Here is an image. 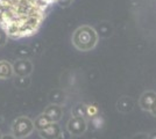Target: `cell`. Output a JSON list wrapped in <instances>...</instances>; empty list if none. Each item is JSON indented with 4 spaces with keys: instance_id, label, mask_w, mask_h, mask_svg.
<instances>
[{
    "instance_id": "19",
    "label": "cell",
    "mask_w": 156,
    "mask_h": 139,
    "mask_svg": "<svg viewBox=\"0 0 156 139\" xmlns=\"http://www.w3.org/2000/svg\"><path fill=\"white\" fill-rule=\"evenodd\" d=\"M1 137H2V133H1V131H0V139H1Z\"/></svg>"
},
{
    "instance_id": "4",
    "label": "cell",
    "mask_w": 156,
    "mask_h": 139,
    "mask_svg": "<svg viewBox=\"0 0 156 139\" xmlns=\"http://www.w3.org/2000/svg\"><path fill=\"white\" fill-rule=\"evenodd\" d=\"M14 73L20 78H26L33 72V64L28 59H19L15 60L13 64Z\"/></svg>"
},
{
    "instance_id": "14",
    "label": "cell",
    "mask_w": 156,
    "mask_h": 139,
    "mask_svg": "<svg viewBox=\"0 0 156 139\" xmlns=\"http://www.w3.org/2000/svg\"><path fill=\"white\" fill-rule=\"evenodd\" d=\"M132 139H148V134H146V133H139V134L133 136Z\"/></svg>"
},
{
    "instance_id": "8",
    "label": "cell",
    "mask_w": 156,
    "mask_h": 139,
    "mask_svg": "<svg viewBox=\"0 0 156 139\" xmlns=\"http://www.w3.org/2000/svg\"><path fill=\"white\" fill-rule=\"evenodd\" d=\"M13 74V65L7 60H0V79H9Z\"/></svg>"
},
{
    "instance_id": "2",
    "label": "cell",
    "mask_w": 156,
    "mask_h": 139,
    "mask_svg": "<svg viewBox=\"0 0 156 139\" xmlns=\"http://www.w3.org/2000/svg\"><path fill=\"white\" fill-rule=\"evenodd\" d=\"M34 130V122L26 116H20L12 124V134L16 139L28 137Z\"/></svg>"
},
{
    "instance_id": "6",
    "label": "cell",
    "mask_w": 156,
    "mask_h": 139,
    "mask_svg": "<svg viewBox=\"0 0 156 139\" xmlns=\"http://www.w3.org/2000/svg\"><path fill=\"white\" fill-rule=\"evenodd\" d=\"M156 102V93L154 92H146L142 94L141 99H140V107L143 110L150 111V109L153 108L154 103Z\"/></svg>"
},
{
    "instance_id": "12",
    "label": "cell",
    "mask_w": 156,
    "mask_h": 139,
    "mask_svg": "<svg viewBox=\"0 0 156 139\" xmlns=\"http://www.w3.org/2000/svg\"><path fill=\"white\" fill-rule=\"evenodd\" d=\"M7 37H8V35H7L6 30L0 26V48L4 46L7 43Z\"/></svg>"
},
{
    "instance_id": "5",
    "label": "cell",
    "mask_w": 156,
    "mask_h": 139,
    "mask_svg": "<svg viewBox=\"0 0 156 139\" xmlns=\"http://www.w3.org/2000/svg\"><path fill=\"white\" fill-rule=\"evenodd\" d=\"M39 132L40 136L43 139H57L61 134V129H59V126L57 125L56 122H52L47 127H44L43 130H41Z\"/></svg>"
},
{
    "instance_id": "7",
    "label": "cell",
    "mask_w": 156,
    "mask_h": 139,
    "mask_svg": "<svg viewBox=\"0 0 156 139\" xmlns=\"http://www.w3.org/2000/svg\"><path fill=\"white\" fill-rule=\"evenodd\" d=\"M44 114L51 119L52 122L57 123L59 119L62 118V116H63V109L58 104H49L44 109Z\"/></svg>"
},
{
    "instance_id": "1",
    "label": "cell",
    "mask_w": 156,
    "mask_h": 139,
    "mask_svg": "<svg viewBox=\"0 0 156 139\" xmlns=\"http://www.w3.org/2000/svg\"><path fill=\"white\" fill-rule=\"evenodd\" d=\"M71 41L73 46L77 50L86 52V51H91L92 49L96 48L99 41V35L93 27L84 25V26L78 27L73 31Z\"/></svg>"
},
{
    "instance_id": "10",
    "label": "cell",
    "mask_w": 156,
    "mask_h": 139,
    "mask_svg": "<svg viewBox=\"0 0 156 139\" xmlns=\"http://www.w3.org/2000/svg\"><path fill=\"white\" fill-rule=\"evenodd\" d=\"M117 106H118V109H119L120 111L127 113V111L132 110V108H133V102H132V100L128 99V98H122V99H120L118 101Z\"/></svg>"
},
{
    "instance_id": "9",
    "label": "cell",
    "mask_w": 156,
    "mask_h": 139,
    "mask_svg": "<svg viewBox=\"0 0 156 139\" xmlns=\"http://www.w3.org/2000/svg\"><path fill=\"white\" fill-rule=\"evenodd\" d=\"M50 123H52V121L48 116H47L46 114H41L40 116L36 117V119L34 121V127L37 130V131H41V130H43L44 127L49 125Z\"/></svg>"
},
{
    "instance_id": "16",
    "label": "cell",
    "mask_w": 156,
    "mask_h": 139,
    "mask_svg": "<svg viewBox=\"0 0 156 139\" xmlns=\"http://www.w3.org/2000/svg\"><path fill=\"white\" fill-rule=\"evenodd\" d=\"M1 139H16V138L14 137L13 134H6V136H2Z\"/></svg>"
},
{
    "instance_id": "13",
    "label": "cell",
    "mask_w": 156,
    "mask_h": 139,
    "mask_svg": "<svg viewBox=\"0 0 156 139\" xmlns=\"http://www.w3.org/2000/svg\"><path fill=\"white\" fill-rule=\"evenodd\" d=\"M72 2V0H57V4L61 7H68L70 6Z\"/></svg>"
},
{
    "instance_id": "3",
    "label": "cell",
    "mask_w": 156,
    "mask_h": 139,
    "mask_svg": "<svg viewBox=\"0 0 156 139\" xmlns=\"http://www.w3.org/2000/svg\"><path fill=\"white\" fill-rule=\"evenodd\" d=\"M86 127L87 125L84 117H77V116H72L66 124V129L69 133H71L73 136H82L86 131Z\"/></svg>"
},
{
    "instance_id": "17",
    "label": "cell",
    "mask_w": 156,
    "mask_h": 139,
    "mask_svg": "<svg viewBox=\"0 0 156 139\" xmlns=\"http://www.w3.org/2000/svg\"><path fill=\"white\" fill-rule=\"evenodd\" d=\"M150 113H151V115H154V116H156V102L154 103V106H153V108L150 109Z\"/></svg>"
},
{
    "instance_id": "15",
    "label": "cell",
    "mask_w": 156,
    "mask_h": 139,
    "mask_svg": "<svg viewBox=\"0 0 156 139\" xmlns=\"http://www.w3.org/2000/svg\"><path fill=\"white\" fill-rule=\"evenodd\" d=\"M94 114H97V109L96 108H93V107H87V115H90V116H93Z\"/></svg>"
},
{
    "instance_id": "18",
    "label": "cell",
    "mask_w": 156,
    "mask_h": 139,
    "mask_svg": "<svg viewBox=\"0 0 156 139\" xmlns=\"http://www.w3.org/2000/svg\"><path fill=\"white\" fill-rule=\"evenodd\" d=\"M148 139H156V131L151 132L150 134H148Z\"/></svg>"
},
{
    "instance_id": "11",
    "label": "cell",
    "mask_w": 156,
    "mask_h": 139,
    "mask_svg": "<svg viewBox=\"0 0 156 139\" xmlns=\"http://www.w3.org/2000/svg\"><path fill=\"white\" fill-rule=\"evenodd\" d=\"M72 115L77 117H85L87 115V107L83 103H78L72 109Z\"/></svg>"
}]
</instances>
